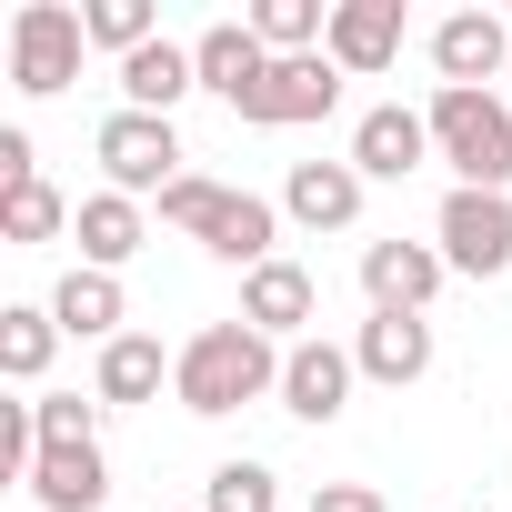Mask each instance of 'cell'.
Here are the masks:
<instances>
[{
	"label": "cell",
	"instance_id": "26",
	"mask_svg": "<svg viewBox=\"0 0 512 512\" xmlns=\"http://www.w3.org/2000/svg\"><path fill=\"white\" fill-rule=\"evenodd\" d=\"M31 412H41V452H81V442H101V412H111V402H81V392H31Z\"/></svg>",
	"mask_w": 512,
	"mask_h": 512
},
{
	"label": "cell",
	"instance_id": "23",
	"mask_svg": "<svg viewBox=\"0 0 512 512\" xmlns=\"http://www.w3.org/2000/svg\"><path fill=\"white\" fill-rule=\"evenodd\" d=\"M201 512H282V472L241 452V462H221V472H211V492H201Z\"/></svg>",
	"mask_w": 512,
	"mask_h": 512
},
{
	"label": "cell",
	"instance_id": "10",
	"mask_svg": "<svg viewBox=\"0 0 512 512\" xmlns=\"http://www.w3.org/2000/svg\"><path fill=\"white\" fill-rule=\"evenodd\" d=\"M432 71H442V91H492V71H512V21L452 11V21L432 31Z\"/></svg>",
	"mask_w": 512,
	"mask_h": 512
},
{
	"label": "cell",
	"instance_id": "16",
	"mask_svg": "<svg viewBox=\"0 0 512 512\" xmlns=\"http://www.w3.org/2000/svg\"><path fill=\"white\" fill-rule=\"evenodd\" d=\"M282 211L262 201V191H221V211H211V231H201V251L211 262H231V272H262V262H282Z\"/></svg>",
	"mask_w": 512,
	"mask_h": 512
},
{
	"label": "cell",
	"instance_id": "24",
	"mask_svg": "<svg viewBox=\"0 0 512 512\" xmlns=\"http://www.w3.org/2000/svg\"><path fill=\"white\" fill-rule=\"evenodd\" d=\"M71 221H81V211H71L51 181H21V191H0V231H11L21 251H31V241H51V231H71Z\"/></svg>",
	"mask_w": 512,
	"mask_h": 512
},
{
	"label": "cell",
	"instance_id": "28",
	"mask_svg": "<svg viewBox=\"0 0 512 512\" xmlns=\"http://www.w3.org/2000/svg\"><path fill=\"white\" fill-rule=\"evenodd\" d=\"M31 472H41V412L0 402V482H31Z\"/></svg>",
	"mask_w": 512,
	"mask_h": 512
},
{
	"label": "cell",
	"instance_id": "11",
	"mask_svg": "<svg viewBox=\"0 0 512 512\" xmlns=\"http://www.w3.org/2000/svg\"><path fill=\"white\" fill-rule=\"evenodd\" d=\"M191 61H201V91L231 101V121L262 101V81H272V51H262V31H251V21H211V31L191 41Z\"/></svg>",
	"mask_w": 512,
	"mask_h": 512
},
{
	"label": "cell",
	"instance_id": "27",
	"mask_svg": "<svg viewBox=\"0 0 512 512\" xmlns=\"http://www.w3.org/2000/svg\"><path fill=\"white\" fill-rule=\"evenodd\" d=\"M221 191H231V181H211V171H181V181L161 191V221L201 241V231H211V211H221Z\"/></svg>",
	"mask_w": 512,
	"mask_h": 512
},
{
	"label": "cell",
	"instance_id": "30",
	"mask_svg": "<svg viewBox=\"0 0 512 512\" xmlns=\"http://www.w3.org/2000/svg\"><path fill=\"white\" fill-rule=\"evenodd\" d=\"M312 512H392V502H382L372 482H322V492H312Z\"/></svg>",
	"mask_w": 512,
	"mask_h": 512
},
{
	"label": "cell",
	"instance_id": "22",
	"mask_svg": "<svg viewBox=\"0 0 512 512\" xmlns=\"http://www.w3.org/2000/svg\"><path fill=\"white\" fill-rule=\"evenodd\" d=\"M51 352H61L51 302H11V312H0V372H11V382H41V372H51Z\"/></svg>",
	"mask_w": 512,
	"mask_h": 512
},
{
	"label": "cell",
	"instance_id": "5",
	"mask_svg": "<svg viewBox=\"0 0 512 512\" xmlns=\"http://www.w3.org/2000/svg\"><path fill=\"white\" fill-rule=\"evenodd\" d=\"M91 151H101L111 191H131V201H141V191L161 201V191L181 181V131H171L161 111H111V121L91 131Z\"/></svg>",
	"mask_w": 512,
	"mask_h": 512
},
{
	"label": "cell",
	"instance_id": "2",
	"mask_svg": "<svg viewBox=\"0 0 512 512\" xmlns=\"http://www.w3.org/2000/svg\"><path fill=\"white\" fill-rule=\"evenodd\" d=\"M432 151L462 171V191H512V101L492 91H432Z\"/></svg>",
	"mask_w": 512,
	"mask_h": 512
},
{
	"label": "cell",
	"instance_id": "25",
	"mask_svg": "<svg viewBox=\"0 0 512 512\" xmlns=\"http://www.w3.org/2000/svg\"><path fill=\"white\" fill-rule=\"evenodd\" d=\"M81 31H91V51H151L161 41V21H151V0H91V11H81Z\"/></svg>",
	"mask_w": 512,
	"mask_h": 512
},
{
	"label": "cell",
	"instance_id": "3",
	"mask_svg": "<svg viewBox=\"0 0 512 512\" xmlns=\"http://www.w3.org/2000/svg\"><path fill=\"white\" fill-rule=\"evenodd\" d=\"M81 51H91V31H81L71 0H21V11H11V91H31V101L71 91Z\"/></svg>",
	"mask_w": 512,
	"mask_h": 512
},
{
	"label": "cell",
	"instance_id": "21",
	"mask_svg": "<svg viewBox=\"0 0 512 512\" xmlns=\"http://www.w3.org/2000/svg\"><path fill=\"white\" fill-rule=\"evenodd\" d=\"M31 502H41V512H101V502H111V462H101V442H81V452H41Z\"/></svg>",
	"mask_w": 512,
	"mask_h": 512
},
{
	"label": "cell",
	"instance_id": "9",
	"mask_svg": "<svg viewBox=\"0 0 512 512\" xmlns=\"http://www.w3.org/2000/svg\"><path fill=\"white\" fill-rule=\"evenodd\" d=\"M312 312H322V292H312V272L302 262H262V272H241V322L262 332V342H312Z\"/></svg>",
	"mask_w": 512,
	"mask_h": 512
},
{
	"label": "cell",
	"instance_id": "17",
	"mask_svg": "<svg viewBox=\"0 0 512 512\" xmlns=\"http://www.w3.org/2000/svg\"><path fill=\"white\" fill-rule=\"evenodd\" d=\"M191 91H201V61H191L181 41H151V51L121 61V111H161V121H171Z\"/></svg>",
	"mask_w": 512,
	"mask_h": 512
},
{
	"label": "cell",
	"instance_id": "14",
	"mask_svg": "<svg viewBox=\"0 0 512 512\" xmlns=\"http://www.w3.org/2000/svg\"><path fill=\"white\" fill-rule=\"evenodd\" d=\"M322 51L342 61V81L392 71V61H402V0H332V41H322Z\"/></svg>",
	"mask_w": 512,
	"mask_h": 512
},
{
	"label": "cell",
	"instance_id": "1",
	"mask_svg": "<svg viewBox=\"0 0 512 512\" xmlns=\"http://www.w3.org/2000/svg\"><path fill=\"white\" fill-rule=\"evenodd\" d=\"M171 392H181V412L221 422V412H241V402L282 392V342H262L251 322H211V332H191V342H181Z\"/></svg>",
	"mask_w": 512,
	"mask_h": 512
},
{
	"label": "cell",
	"instance_id": "13",
	"mask_svg": "<svg viewBox=\"0 0 512 512\" xmlns=\"http://www.w3.org/2000/svg\"><path fill=\"white\" fill-rule=\"evenodd\" d=\"M352 362H362V382L412 392V382L432 372V322H422V312H372V322L352 332Z\"/></svg>",
	"mask_w": 512,
	"mask_h": 512
},
{
	"label": "cell",
	"instance_id": "12",
	"mask_svg": "<svg viewBox=\"0 0 512 512\" xmlns=\"http://www.w3.org/2000/svg\"><path fill=\"white\" fill-rule=\"evenodd\" d=\"M422 161H432V121H422V111L382 101V111L352 121V171H362V181H412Z\"/></svg>",
	"mask_w": 512,
	"mask_h": 512
},
{
	"label": "cell",
	"instance_id": "29",
	"mask_svg": "<svg viewBox=\"0 0 512 512\" xmlns=\"http://www.w3.org/2000/svg\"><path fill=\"white\" fill-rule=\"evenodd\" d=\"M21 181H41V161H31V131L11 121L0 131V191H21Z\"/></svg>",
	"mask_w": 512,
	"mask_h": 512
},
{
	"label": "cell",
	"instance_id": "18",
	"mask_svg": "<svg viewBox=\"0 0 512 512\" xmlns=\"http://www.w3.org/2000/svg\"><path fill=\"white\" fill-rule=\"evenodd\" d=\"M51 322L71 332V342H121V322H131V292H121V272H71L61 292H51Z\"/></svg>",
	"mask_w": 512,
	"mask_h": 512
},
{
	"label": "cell",
	"instance_id": "19",
	"mask_svg": "<svg viewBox=\"0 0 512 512\" xmlns=\"http://www.w3.org/2000/svg\"><path fill=\"white\" fill-rule=\"evenodd\" d=\"M71 231H81V272H121L131 251H141V231H151V221H141V201H131V191H91Z\"/></svg>",
	"mask_w": 512,
	"mask_h": 512
},
{
	"label": "cell",
	"instance_id": "15",
	"mask_svg": "<svg viewBox=\"0 0 512 512\" xmlns=\"http://www.w3.org/2000/svg\"><path fill=\"white\" fill-rule=\"evenodd\" d=\"M362 171L352 161H292V181H282V211L302 221V231H352L362 221Z\"/></svg>",
	"mask_w": 512,
	"mask_h": 512
},
{
	"label": "cell",
	"instance_id": "6",
	"mask_svg": "<svg viewBox=\"0 0 512 512\" xmlns=\"http://www.w3.org/2000/svg\"><path fill=\"white\" fill-rule=\"evenodd\" d=\"M442 282H452L442 241H362V292H372V312H432Z\"/></svg>",
	"mask_w": 512,
	"mask_h": 512
},
{
	"label": "cell",
	"instance_id": "4",
	"mask_svg": "<svg viewBox=\"0 0 512 512\" xmlns=\"http://www.w3.org/2000/svg\"><path fill=\"white\" fill-rule=\"evenodd\" d=\"M432 241L462 282H502L512 272V191H462L452 181L442 211H432Z\"/></svg>",
	"mask_w": 512,
	"mask_h": 512
},
{
	"label": "cell",
	"instance_id": "7",
	"mask_svg": "<svg viewBox=\"0 0 512 512\" xmlns=\"http://www.w3.org/2000/svg\"><path fill=\"white\" fill-rule=\"evenodd\" d=\"M332 101H342V61L332 51H302V61H272L262 101H251L241 121L251 131H292V121H332Z\"/></svg>",
	"mask_w": 512,
	"mask_h": 512
},
{
	"label": "cell",
	"instance_id": "20",
	"mask_svg": "<svg viewBox=\"0 0 512 512\" xmlns=\"http://www.w3.org/2000/svg\"><path fill=\"white\" fill-rule=\"evenodd\" d=\"M171 372H181V352H161L151 332H121V342L101 352V372H91V402H151Z\"/></svg>",
	"mask_w": 512,
	"mask_h": 512
},
{
	"label": "cell",
	"instance_id": "8",
	"mask_svg": "<svg viewBox=\"0 0 512 512\" xmlns=\"http://www.w3.org/2000/svg\"><path fill=\"white\" fill-rule=\"evenodd\" d=\"M352 382H362V362H352L342 342H322V332L282 352V412H292V422H342Z\"/></svg>",
	"mask_w": 512,
	"mask_h": 512
}]
</instances>
